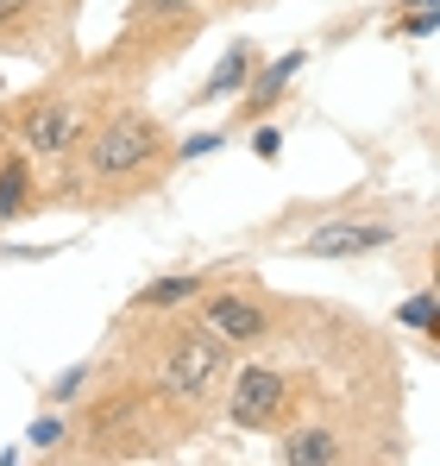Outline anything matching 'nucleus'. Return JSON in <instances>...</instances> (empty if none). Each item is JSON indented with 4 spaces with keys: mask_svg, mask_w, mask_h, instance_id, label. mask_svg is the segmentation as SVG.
Returning <instances> with one entry per match:
<instances>
[{
    "mask_svg": "<svg viewBox=\"0 0 440 466\" xmlns=\"http://www.w3.org/2000/svg\"><path fill=\"white\" fill-rule=\"evenodd\" d=\"M295 70H302V51H284V57H277V64H271V70L258 76V88H252V101H258V107H265V101H277V95H284V82H290Z\"/></svg>",
    "mask_w": 440,
    "mask_h": 466,
    "instance_id": "9",
    "label": "nucleus"
},
{
    "mask_svg": "<svg viewBox=\"0 0 440 466\" xmlns=\"http://www.w3.org/2000/svg\"><path fill=\"white\" fill-rule=\"evenodd\" d=\"M215 146H220L215 133H195V139H183V157H202V152H215Z\"/></svg>",
    "mask_w": 440,
    "mask_h": 466,
    "instance_id": "14",
    "label": "nucleus"
},
{
    "mask_svg": "<svg viewBox=\"0 0 440 466\" xmlns=\"http://www.w3.org/2000/svg\"><path fill=\"white\" fill-rule=\"evenodd\" d=\"M151 152H157V127H151V120H114V127L95 139V170H101V177H126V170H139Z\"/></svg>",
    "mask_w": 440,
    "mask_h": 466,
    "instance_id": "2",
    "label": "nucleus"
},
{
    "mask_svg": "<svg viewBox=\"0 0 440 466\" xmlns=\"http://www.w3.org/2000/svg\"><path fill=\"white\" fill-rule=\"evenodd\" d=\"M409 6H435V0H409Z\"/></svg>",
    "mask_w": 440,
    "mask_h": 466,
    "instance_id": "17",
    "label": "nucleus"
},
{
    "mask_svg": "<svg viewBox=\"0 0 440 466\" xmlns=\"http://www.w3.org/2000/svg\"><path fill=\"white\" fill-rule=\"evenodd\" d=\"M277 410H284V379H277L271 366H252V372L233 385V422H239V429H265Z\"/></svg>",
    "mask_w": 440,
    "mask_h": 466,
    "instance_id": "3",
    "label": "nucleus"
},
{
    "mask_svg": "<svg viewBox=\"0 0 440 466\" xmlns=\"http://www.w3.org/2000/svg\"><path fill=\"white\" fill-rule=\"evenodd\" d=\"M245 70H252V45H233V51L220 57V70L208 76V88H202V95H208V101H226V95L245 82Z\"/></svg>",
    "mask_w": 440,
    "mask_h": 466,
    "instance_id": "6",
    "label": "nucleus"
},
{
    "mask_svg": "<svg viewBox=\"0 0 440 466\" xmlns=\"http://www.w3.org/2000/svg\"><path fill=\"white\" fill-rule=\"evenodd\" d=\"M403 32H415V38H428V32H435V13H428V6H422V13H415V19H403Z\"/></svg>",
    "mask_w": 440,
    "mask_h": 466,
    "instance_id": "15",
    "label": "nucleus"
},
{
    "mask_svg": "<svg viewBox=\"0 0 440 466\" xmlns=\"http://www.w3.org/2000/svg\"><path fill=\"white\" fill-rule=\"evenodd\" d=\"M195 290H202L195 278H157V284L145 290V303L151 309H170V303H183V297H195Z\"/></svg>",
    "mask_w": 440,
    "mask_h": 466,
    "instance_id": "10",
    "label": "nucleus"
},
{
    "mask_svg": "<svg viewBox=\"0 0 440 466\" xmlns=\"http://www.w3.org/2000/svg\"><path fill=\"white\" fill-rule=\"evenodd\" d=\"M32 0H0V19H13V13H25Z\"/></svg>",
    "mask_w": 440,
    "mask_h": 466,
    "instance_id": "16",
    "label": "nucleus"
},
{
    "mask_svg": "<svg viewBox=\"0 0 440 466\" xmlns=\"http://www.w3.org/2000/svg\"><path fill=\"white\" fill-rule=\"evenodd\" d=\"M57 435H64V429H57V422H32V435H25V441H32V448H51V441H57Z\"/></svg>",
    "mask_w": 440,
    "mask_h": 466,
    "instance_id": "13",
    "label": "nucleus"
},
{
    "mask_svg": "<svg viewBox=\"0 0 440 466\" xmlns=\"http://www.w3.org/2000/svg\"><path fill=\"white\" fill-rule=\"evenodd\" d=\"M19 202H25V164H6L0 170V221L19 215Z\"/></svg>",
    "mask_w": 440,
    "mask_h": 466,
    "instance_id": "11",
    "label": "nucleus"
},
{
    "mask_svg": "<svg viewBox=\"0 0 440 466\" xmlns=\"http://www.w3.org/2000/svg\"><path fill=\"white\" fill-rule=\"evenodd\" d=\"M208 328L226 334V340H258L265 334V309H252L245 297H215L208 303Z\"/></svg>",
    "mask_w": 440,
    "mask_h": 466,
    "instance_id": "5",
    "label": "nucleus"
},
{
    "mask_svg": "<svg viewBox=\"0 0 440 466\" xmlns=\"http://www.w3.org/2000/svg\"><path fill=\"white\" fill-rule=\"evenodd\" d=\"M384 239H390V228H346V221H340V228L315 233L308 252H315V258H353V252H377Z\"/></svg>",
    "mask_w": 440,
    "mask_h": 466,
    "instance_id": "4",
    "label": "nucleus"
},
{
    "mask_svg": "<svg viewBox=\"0 0 440 466\" xmlns=\"http://www.w3.org/2000/svg\"><path fill=\"white\" fill-rule=\"evenodd\" d=\"M396 321H403V328H435V297H409V303L396 309Z\"/></svg>",
    "mask_w": 440,
    "mask_h": 466,
    "instance_id": "12",
    "label": "nucleus"
},
{
    "mask_svg": "<svg viewBox=\"0 0 440 466\" xmlns=\"http://www.w3.org/2000/svg\"><path fill=\"white\" fill-rule=\"evenodd\" d=\"M64 133H70V114H64V107H45V114H32V127H25V139H32L38 152H57Z\"/></svg>",
    "mask_w": 440,
    "mask_h": 466,
    "instance_id": "8",
    "label": "nucleus"
},
{
    "mask_svg": "<svg viewBox=\"0 0 440 466\" xmlns=\"http://www.w3.org/2000/svg\"><path fill=\"white\" fill-rule=\"evenodd\" d=\"M284 454H290V461H302V466H327V461H340V441H334L327 429H308V435H295Z\"/></svg>",
    "mask_w": 440,
    "mask_h": 466,
    "instance_id": "7",
    "label": "nucleus"
},
{
    "mask_svg": "<svg viewBox=\"0 0 440 466\" xmlns=\"http://www.w3.org/2000/svg\"><path fill=\"white\" fill-rule=\"evenodd\" d=\"M215 379H220V340H215V334H183L176 353L164 360V390H176V397H202Z\"/></svg>",
    "mask_w": 440,
    "mask_h": 466,
    "instance_id": "1",
    "label": "nucleus"
}]
</instances>
